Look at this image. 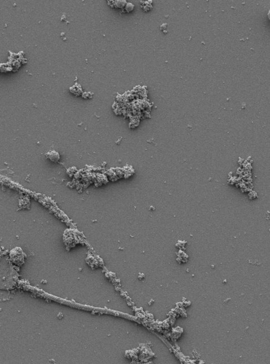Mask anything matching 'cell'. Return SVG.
Here are the masks:
<instances>
[{"label":"cell","mask_w":270,"mask_h":364,"mask_svg":"<svg viewBox=\"0 0 270 364\" xmlns=\"http://www.w3.org/2000/svg\"><path fill=\"white\" fill-rule=\"evenodd\" d=\"M46 156L53 162H57L60 159L59 153L55 151H51L46 153Z\"/></svg>","instance_id":"7a4b0ae2"},{"label":"cell","mask_w":270,"mask_h":364,"mask_svg":"<svg viewBox=\"0 0 270 364\" xmlns=\"http://www.w3.org/2000/svg\"><path fill=\"white\" fill-rule=\"evenodd\" d=\"M26 255L23 250L20 247H15L11 250L9 258L11 262L17 266H21L24 264Z\"/></svg>","instance_id":"6da1fadb"},{"label":"cell","mask_w":270,"mask_h":364,"mask_svg":"<svg viewBox=\"0 0 270 364\" xmlns=\"http://www.w3.org/2000/svg\"><path fill=\"white\" fill-rule=\"evenodd\" d=\"M133 7H134V5H133V4H130V3H128V5H126V10H127L128 11H128H130L129 9H131V10L132 11V10L133 9Z\"/></svg>","instance_id":"3957f363"}]
</instances>
